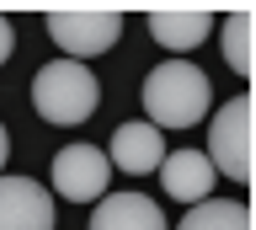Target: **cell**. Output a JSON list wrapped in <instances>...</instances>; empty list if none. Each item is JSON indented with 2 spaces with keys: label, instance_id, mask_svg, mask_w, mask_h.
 Listing matches in <instances>:
<instances>
[{
  "label": "cell",
  "instance_id": "6da1fadb",
  "mask_svg": "<svg viewBox=\"0 0 256 230\" xmlns=\"http://www.w3.org/2000/svg\"><path fill=\"white\" fill-rule=\"evenodd\" d=\"M139 97L155 129H192L208 118V75L192 59H166L144 75Z\"/></svg>",
  "mask_w": 256,
  "mask_h": 230
},
{
  "label": "cell",
  "instance_id": "7a4b0ae2",
  "mask_svg": "<svg viewBox=\"0 0 256 230\" xmlns=\"http://www.w3.org/2000/svg\"><path fill=\"white\" fill-rule=\"evenodd\" d=\"M32 107L48 123L75 129V123H86L102 107V81L86 65H75V59H54V65H43L32 75Z\"/></svg>",
  "mask_w": 256,
  "mask_h": 230
},
{
  "label": "cell",
  "instance_id": "3957f363",
  "mask_svg": "<svg viewBox=\"0 0 256 230\" xmlns=\"http://www.w3.org/2000/svg\"><path fill=\"white\" fill-rule=\"evenodd\" d=\"M208 161L230 182H251V97H230L208 129Z\"/></svg>",
  "mask_w": 256,
  "mask_h": 230
},
{
  "label": "cell",
  "instance_id": "277c9868",
  "mask_svg": "<svg viewBox=\"0 0 256 230\" xmlns=\"http://www.w3.org/2000/svg\"><path fill=\"white\" fill-rule=\"evenodd\" d=\"M48 38L64 49V59H96V54L118 49L123 38V17L118 11H48Z\"/></svg>",
  "mask_w": 256,
  "mask_h": 230
},
{
  "label": "cell",
  "instance_id": "5b68a950",
  "mask_svg": "<svg viewBox=\"0 0 256 230\" xmlns=\"http://www.w3.org/2000/svg\"><path fill=\"white\" fill-rule=\"evenodd\" d=\"M107 182H112L107 150H96V145H64L59 155H54V193L70 198V203L107 198Z\"/></svg>",
  "mask_w": 256,
  "mask_h": 230
},
{
  "label": "cell",
  "instance_id": "8992f818",
  "mask_svg": "<svg viewBox=\"0 0 256 230\" xmlns=\"http://www.w3.org/2000/svg\"><path fill=\"white\" fill-rule=\"evenodd\" d=\"M54 198L32 177H0V230H54Z\"/></svg>",
  "mask_w": 256,
  "mask_h": 230
},
{
  "label": "cell",
  "instance_id": "52a82bcc",
  "mask_svg": "<svg viewBox=\"0 0 256 230\" xmlns=\"http://www.w3.org/2000/svg\"><path fill=\"white\" fill-rule=\"evenodd\" d=\"M214 161H208V150H171L166 161H160V187L176 198V203H203L214 198Z\"/></svg>",
  "mask_w": 256,
  "mask_h": 230
},
{
  "label": "cell",
  "instance_id": "ba28073f",
  "mask_svg": "<svg viewBox=\"0 0 256 230\" xmlns=\"http://www.w3.org/2000/svg\"><path fill=\"white\" fill-rule=\"evenodd\" d=\"M107 161L118 166V171H128V177L160 171V161H166V134H160L155 123H118Z\"/></svg>",
  "mask_w": 256,
  "mask_h": 230
},
{
  "label": "cell",
  "instance_id": "9c48e42d",
  "mask_svg": "<svg viewBox=\"0 0 256 230\" xmlns=\"http://www.w3.org/2000/svg\"><path fill=\"white\" fill-rule=\"evenodd\" d=\"M91 230H171L155 198L144 193H107L91 214Z\"/></svg>",
  "mask_w": 256,
  "mask_h": 230
},
{
  "label": "cell",
  "instance_id": "30bf717a",
  "mask_svg": "<svg viewBox=\"0 0 256 230\" xmlns=\"http://www.w3.org/2000/svg\"><path fill=\"white\" fill-rule=\"evenodd\" d=\"M208 33H214V17L208 11H155L150 17V38H155L160 49H171V54L198 49Z\"/></svg>",
  "mask_w": 256,
  "mask_h": 230
},
{
  "label": "cell",
  "instance_id": "8fae6325",
  "mask_svg": "<svg viewBox=\"0 0 256 230\" xmlns=\"http://www.w3.org/2000/svg\"><path fill=\"white\" fill-rule=\"evenodd\" d=\"M176 230H251V209L235 198H203V203H192V214Z\"/></svg>",
  "mask_w": 256,
  "mask_h": 230
},
{
  "label": "cell",
  "instance_id": "7c38bea8",
  "mask_svg": "<svg viewBox=\"0 0 256 230\" xmlns=\"http://www.w3.org/2000/svg\"><path fill=\"white\" fill-rule=\"evenodd\" d=\"M224 65L235 75H251V17L246 11L224 17Z\"/></svg>",
  "mask_w": 256,
  "mask_h": 230
},
{
  "label": "cell",
  "instance_id": "4fadbf2b",
  "mask_svg": "<svg viewBox=\"0 0 256 230\" xmlns=\"http://www.w3.org/2000/svg\"><path fill=\"white\" fill-rule=\"evenodd\" d=\"M11 54H16V27H11L6 17H0V65H6Z\"/></svg>",
  "mask_w": 256,
  "mask_h": 230
},
{
  "label": "cell",
  "instance_id": "5bb4252c",
  "mask_svg": "<svg viewBox=\"0 0 256 230\" xmlns=\"http://www.w3.org/2000/svg\"><path fill=\"white\" fill-rule=\"evenodd\" d=\"M6 161H11V134H6V123H0V171H6Z\"/></svg>",
  "mask_w": 256,
  "mask_h": 230
}]
</instances>
